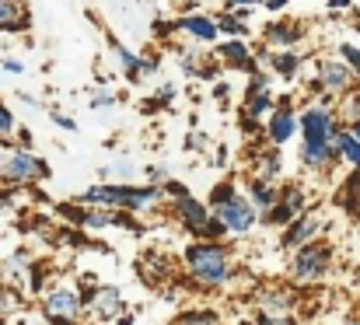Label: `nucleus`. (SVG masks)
I'll return each instance as SVG.
<instances>
[{"label":"nucleus","instance_id":"nucleus-1","mask_svg":"<svg viewBox=\"0 0 360 325\" xmlns=\"http://www.w3.org/2000/svg\"><path fill=\"white\" fill-rule=\"evenodd\" d=\"M182 269L189 276V291H228L238 276V252L231 241H189L182 252Z\"/></svg>","mask_w":360,"mask_h":325},{"label":"nucleus","instance_id":"nucleus-2","mask_svg":"<svg viewBox=\"0 0 360 325\" xmlns=\"http://www.w3.org/2000/svg\"><path fill=\"white\" fill-rule=\"evenodd\" d=\"M81 207L88 210H122V214H150L154 207H161L165 189L158 186H129V182H98L88 186L84 193L74 196Z\"/></svg>","mask_w":360,"mask_h":325},{"label":"nucleus","instance_id":"nucleus-3","mask_svg":"<svg viewBox=\"0 0 360 325\" xmlns=\"http://www.w3.org/2000/svg\"><path fill=\"white\" fill-rule=\"evenodd\" d=\"M333 266H336V248H333V241L319 238V241H311V245L290 252V259H287V276H290V283H297V287H311V283H322V280L333 273Z\"/></svg>","mask_w":360,"mask_h":325},{"label":"nucleus","instance_id":"nucleus-4","mask_svg":"<svg viewBox=\"0 0 360 325\" xmlns=\"http://www.w3.org/2000/svg\"><path fill=\"white\" fill-rule=\"evenodd\" d=\"M39 312H42L46 325H81L88 308H84L81 287L60 280V283H49V291L39 301Z\"/></svg>","mask_w":360,"mask_h":325},{"label":"nucleus","instance_id":"nucleus-5","mask_svg":"<svg viewBox=\"0 0 360 325\" xmlns=\"http://www.w3.org/2000/svg\"><path fill=\"white\" fill-rule=\"evenodd\" d=\"M297 122H301V140H308V144H333L336 133L343 129L340 112L333 108L329 95H319L315 102L297 108Z\"/></svg>","mask_w":360,"mask_h":325},{"label":"nucleus","instance_id":"nucleus-6","mask_svg":"<svg viewBox=\"0 0 360 325\" xmlns=\"http://www.w3.org/2000/svg\"><path fill=\"white\" fill-rule=\"evenodd\" d=\"M49 175H53L49 161L39 158L35 151L14 147V151L0 161V182H4V186H35V182H46Z\"/></svg>","mask_w":360,"mask_h":325},{"label":"nucleus","instance_id":"nucleus-7","mask_svg":"<svg viewBox=\"0 0 360 325\" xmlns=\"http://www.w3.org/2000/svg\"><path fill=\"white\" fill-rule=\"evenodd\" d=\"M77 287H81L84 308H88V315L95 322L109 325V322H120L126 315V298H122V291L116 283H88V280H81Z\"/></svg>","mask_w":360,"mask_h":325},{"label":"nucleus","instance_id":"nucleus-8","mask_svg":"<svg viewBox=\"0 0 360 325\" xmlns=\"http://www.w3.org/2000/svg\"><path fill=\"white\" fill-rule=\"evenodd\" d=\"M308 210H311V193H308V186H304V182H283V186H280V196H276V207L262 217V224L283 231V227H290L297 217H304Z\"/></svg>","mask_w":360,"mask_h":325},{"label":"nucleus","instance_id":"nucleus-9","mask_svg":"<svg viewBox=\"0 0 360 325\" xmlns=\"http://www.w3.org/2000/svg\"><path fill=\"white\" fill-rule=\"evenodd\" d=\"M357 84V74L340 60V56H319L315 60V91L329 95V98H347Z\"/></svg>","mask_w":360,"mask_h":325},{"label":"nucleus","instance_id":"nucleus-10","mask_svg":"<svg viewBox=\"0 0 360 325\" xmlns=\"http://www.w3.org/2000/svg\"><path fill=\"white\" fill-rule=\"evenodd\" d=\"M262 133H266V144L269 147H287L297 133H301V122H297V108H294V98H276V108L266 115L262 122Z\"/></svg>","mask_w":360,"mask_h":325},{"label":"nucleus","instance_id":"nucleus-11","mask_svg":"<svg viewBox=\"0 0 360 325\" xmlns=\"http://www.w3.org/2000/svg\"><path fill=\"white\" fill-rule=\"evenodd\" d=\"M276 108V95H273V81L269 74H248V84H245V95H241V119H252V122H266V115Z\"/></svg>","mask_w":360,"mask_h":325},{"label":"nucleus","instance_id":"nucleus-12","mask_svg":"<svg viewBox=\"0 0 360 325\" xmlns=\"http://www.w3.org/2000/svg\"><path fill=\"white\" fill-rule=\"evenodd\" d=\"M214 217L224 224V231H228V238H248L259 224H262V217H259V210L248 203V196L245 193H238L228 207H221V210H214Z\"/></svg>","mask_w":360,"mask_h":325},{"label":"nucleus","instance_id":"nucleus-13","mask_svg":"<svg viewBox=\"0 0 360 325\" xmlns=\"http://www.w3.org/2000/svg\"><path fill=\"white\" fill-rule=\"evenodd\" d=\"M326 227H329V217L322 214V210H308L304 217H297L290 227L280 231V248H283V252H297V248L319 241Z\"/></svg>","mask_w":360,"mask_h":325},{"label":"nucleus","instance_id":"nucleus-14","mask_svg":"<svg viewBox=\"0 0 360 325\" xmlns=\"http://www.w3.org/2000/svg\"><path fill=\"white\" fill-rule=\"evenodd\" d=\"M308 39V28L297 21V18H273L266 28H262V46L269 53H280V49H297L301 42Z\"/></svg>","mask_w":360,"mask_h":325},{"label":"nucleus","instance_id":"nucleus-15","mask_svg":"<svg viewBox=\"0 0 360 325\" xmlns=\"http://www.w3.org/2000/svg\"><path fill=\"white\" fill-rule=\"evenodd\" d=\"M168 207H172V217L179 220V227L193 234V241H196V238L203 234V227L214 220L210 203H207V200H200V196H193V193H189V196H182V200H172Z\"/></svg>","mask_w":360,"mask_h":325},{"label":"nucleus","instance_id":"nucleus-16","mask_svg":"<svg viewBox=\"0 0 360 325\" xmlns=\"http://www.w3.org/2000/svg\"><path fill=\"white\" fill-rule=\"evenodd\" d=\"M172 28L175 32H182L193 46H217L221 42V28H217V18H210V14H196V11H189V14H182V18H175L172 21Z\"/></svg>","mask_w":360,"mask_h":325},{"label":"nucleus","instance_id":"nucleus-17","mask_svg":"<svg viewBox=\"0 0 360 325\" xmlns=\"http://www.w3.org/2000/svg\"><path fill=\"white\" fill-rule=\"evenodd\" d=\"M297 161H301V168H304L308 175H329V172L340 165L336 140H333V144H308V140H301Z\"/></svg>","mask_w":360,"mask_h":325},{"label":"nucleus","instance_id":"nucleus-18","mask_svg":"<svg viewBox=\"0 0 360 325\" xmlns=\"http://www.w3.org/2000/svg\"><path fill=\"white\" fill-rule=\"evenodd\" d=\"M255 60H262L266 63V70H269V77H280V81H297V74H301V67H304V60H301V53L297 49H280V53H269L266 46L262 49H255Z\"/></svg>","mask_w":360,"mask_h":325},{"label":"nucleus","instance_id":"nucleus-19","mask_svg":"<svg viewBox=\"0 0 360 325\" xmlns=\"http://www.w3.org/2000/svg\"><path fill=\"white\" fill-rule=\"evenodd\" d=\"M294 305H297V294L294 287H283V283H266L255 294V312L262 315H294Z\"/></svg>","mask_w":360,"mask_h":325},{"label":"nucleus","instance_id":"nucleus-20","mask_svg":"<svg viewBox=\"0 0 360 325\" xmlns=\"http://www.w3.org/2000/svg\"><path fill=\"white\" fill-rule=\"evenodd\" d=\"M217 63L224 70H248V74H255V49L245 39L217 42Z\"/></svg>","mask_w":360,"mask_h":325},{"label":"nucleus","instance_id":"nucleus-21","mask_svg":"<svg viewBox=\"0 0 360 325\" xmlns=\"http://www.w3.org/2000/svg\"><path fill=\"white\" fill-rule=\"evenodd\" d=\"M248 179L280 186V179H283V151L280 147H269V144L262 151H255V161H252V175Z\"/></svg>","mask_w":360,"mask_h":325},{"label":"nucleus","instance_id":"nucleus-22","mask_svg":"<svg viewBox=\"0 0 360 325\" xmlns=\"http://www.w3.org/2000/svg\"><path fill=\"white\" fill-rule=\"evenodd\" d=\"M109 53H112V67L120 70L126 81H140L143 77V56L140 53H133V49H126L122 42H116V39H109Z\"/></svg>","mask_w":360,"mask_h":325},{"label":"nucleus","instance_id":"nucleus-23","mask_svg":"<svg viewBox=\"0 0 360 325\" xmlns=\"http://www.w3.org/2000/svg\"><path fill=\"white\" fill-rule=\"evenodd\" d=\"M32 28V14L21 0H0V32L14 35V32H28Z\"/></svg>","mask_w":360,"mask_h":325},{"label":"nucleus","instance_id":"nucleus-24","mask_svg":"<svg viewBox=\"0 0 360 325\" xmlns=\"http://www.w3.org/2000/svg\"><path fill=\"white\" fill-rule=\"evenodd\" d=\"M245 196H248V203L259 210V217H266L273 207H276L280 186H273V182H259V179H248V182H245Z\"/></svg>","mask_w":360,"mask_h":325},{"label":"nucleus","instance_id":"nucleus-25","mask_svg":"<svg viewBox=\"0 0 360 325\" xmlns=\"http://www.w3.org/2000/svg\"><path fill=\"white\" fill-rule=\"evenodd\" d=\"M336 203L347 210L350 217H360V172H350L340 189H336Z\"/></svg>","mask_w":360,"mask_h":325},{"label":"nucleus","instance_id":"nucleus-26","mask_svg":"<svg viewBox=\"0 0 360 325\" xmlns=\"http://www.w3.org/2000/svg\"><path fill=\"white\" fill-rule=\"evenodd\" d=\"M172 325H224V319H221L217 308L200 305V308H182V312L172 319Z\"/></svg>","mask_w":360,"mask_h":325},{"label":"nucleus","instance_id":"nucleus-27","mask_svg":"<svg viewBox=\"0 0 360 325\" xmlns=\"http://www.w3.org/2000/svg\"><path fill=\"white\" fill-rule=\"evenodd\" d=\"M136 172H140V168H136V161H129V158H116V161L102 165L95 175H98V182H129Z\"/></svg>","mask_w":360,"mask_h":325},{"label":"nucleus","instance_id":"nucleus-28","mask_svg":"<svg viewBox=\"0 0 360 325\" xmlns=\"http://www.w3.org/2000/svg\"><path fill=\"white\" fill-rule=\"evenodd\" d=\"M336 151H340V161H347L354 172H360V140L347 129V126L336 133Z\"/></svg>","mask_w":360,"mask_h":325},{"label":"nucleus","instance_id":"nucleus-29","mask_svg":"<svg viewBox=\"0 0 360 325\" xmlns=\"http://www.w3.org/2000/svg\"><path fill=\"white\" fill-rule=\"evenodd\" d=\"M109 227H116V210H88L84 207V220H81L84 234H98V231H109Z\"/></svg>","mask_w":360,"mask_h":325},{"label":"nucleus","instance_id":"nucleus-30","mask_svg":"<svg viewBox=\"0 0 360 325\" xmlns=\"http://www.w3.org/2000/svg\"><path fill=\"white\" fill-rule=\"evenodd\" d=\"M238 193L241 189H238V182H235V179H221V182L207 193V203H210V210H221V207H228Z\"/></svg>","mask_w":360,"mask_h":325},{"label":"nucleus","instance_id":"nucleus-31","mask_svg":"<svg viewBox=\"0 0 360 325\" xmlns=\"http://www.w3.org/2000/svg\"><path fill=\"white\" fill-rule=\"evenodd\" d=\"M35 266V259L25 252V248H18V252H11L7 255V262H4V269H7V276L11 280H18V276H28V269Z\"/></svg>","mask_w":360,"mask_h":325},{"label":"nucleus","instance_id":"nucleus-32","mask_svg":"<svg viewBox=\"0 0 360 325\" xmlns=\"http://www.w3.org/2000/svg\"><path fill=\"white\" fill-rule=\"evenodd\" d=\"M88 106L91 108H116L120 106V91L109 88V84H98V88L88 91Z\"/></svg>","mask_w":360,"mask_h":325},{"label":"nucleus","instance_id":"nucleus-33","mask_svg":"<svg viewBox=\"0 0 360 325\" xmlns=\"http://www.w3.org/2000/svg\"><path fill=\"white\" fill-rule=\"evenodd\" d=\"M18 115H14V108L7 106L4 98H0V140H14V133H18Z\"/></svg>","mask_w":360,"mask_h":325},{"label":"nucleus","instance_id":"nucleus-34","mask_svg":"<svg viewBox=\"0 0 360 325\" xmlns=\"http://www.w3.org/2000/svg\"><path fill=\"white\" fill-rule=\"evenodd\" d=\"M217 28H221V35H228V39H245V35H248V25H241L238 18H231L228 11L217 18Z\"/></svg>","mask_w":360,"mask_h":325},{"label":"nucleus","instance_id":"nucleus-35","mask_svg":"<svg viewBox=\"0 0 360 325\" xmlns=\"http://www.w3.org/2000/svg\"><path fill=\"white\" fill-rule=\"evenodd\" d=\"M165 182H172V168L168 165H147L143 168V186H165Z\"/></svg>","mask_w":360,"mask_h":325},{"label":"nucleus","instance_id":"nucleus-36","mask_svg":"<svg viewBox=\"0 0 360 325\" xmlns=\"http://www.w3.org/2000/svg\"><path fill=\"white\" fill-rule=\"evenodd\" d=\"M336 56H340V60H343L354 74H360V46H354V42H340Z\"/></svg>","mask_w":360,"mask_h":325},{"label":"nucleus","instance_id":"nucleus-37","mask_svg":"<svg viewBox=\"0 0 360 325\" xmlns=\"http://www.w3.org/2000/svg\"><path fill=\"white\" fill-rule=\"evenodd\" d=\"M340 112H343L340 119H347V122L360 119V91H350V95L343 98V108H340Z\"/></svg>","mask_w":360,"mask_h":325},{"label":"nucleus","instance_id":"nucleus-38","mask_svg":"<svg viewBox=\"0 0 360 325\" xmlns=\"http://www.w3.org/2000/svg\"><path fill=\"white\" fill-rule=\"evenodd\" d=\"M252 319H255V325H301L294 315H262V312H255Z\"/></svg>","mask_w":360,"mask_h":325},{"label":"nucleus","instance_id":"nucleus-39","mask_svg":"<svg viewBox=\"0 0 360 325\" xmlns=\"http://www.w3.org/2000/svg\"><path fill=\"white\" fill-rule=\"evenodd\" d=\"M161 189H165V200H168V203H172V200H182V196H189V189H186V182H179V179H172V182H165Z\"/></svg>","mask_w":360,"mask_h":325},{"label":"nucleus","instance_id":"nucleus-40","mask_svg":"<svg viewBox=\"0 0 360 325\" xmlns=\"http://www.w3.org/2000/svg\"><path fill=\"white\" fill-rule=\"evenodd\" d=\"M53 122H56L60 129H67V133H77V119L67 115V112H53Z\"/></svg>","mask_w":360,"mask_h":325},{"label":"nucleus","instance_id":"nucleus-41","mask_svg":"<svg viewBox=\"0 0 360 325\" xmlns=\"http://www.w3.org/2000/svg\"><path fill=\"white\" fill-rule=\"evenodd\" d=\"M14 144H18L21 151H28V147L35 144V136H32V129H25V126H18V133H14Z\"/></svg>","mask_w":360,"mask_h":325},{"label":"nucleus","instance_id":"nucleus-42","mask_svg":"<svg viewBox=\"0 0 360 325\" xmlns=\"http://www.w3.org/2000/svg\"><path fill=\"white\" fill-rule=\"evenodd\" d=\"M262 7H266L269 14H276V18H280V14L290 7V0H262Z\"/></svg>","mask_w":360,"mask_h":325},{"label":"nucleus","instance_id":"nucleus-43","mask_svg":"<svg viewBox=\"0 0 360 325\" xmlns=\"http://www.w3.org/2000/svg\"><path fill=\"white\" fill-rule=\"evenodd\" d=\"M0 67H4V70H7V74H25V63H21V60H18V56H7V60H4V63H0Z\"/></svg>","mask_w":360,"mask_h":325},{"label":"nucleus","instance_id":"nucleus-44","mask_svg":"<svg viewBox=\"0 0 360 325\" xmlns=\"http://www.w3.org/2000/svg\"><path fill=\"white\" fill-rule=\"evenodd\" d=\"M186 144H189V151H207V136L203 133H189Z\"/></svg>","mask_w":360,"mask_h":325},{"label":"nucleus","instance_id":"nucleus-45","mask_svg":"<svg viewBox=\"0 0 360 325\" xmlns=\"http://www.w3.org/2000/svg\"><path fill=\"white\" fill-rule=\"evenodd\" d=\"M252 11H255V7H235V11H228V14L238 18L241 25H248V21H252Z\"/></svg>","mask_w":360,"mask_h":325},{"label":"nucleus","instance_id":"nucleus-46","mask_svg":"<svg viewBox=\"0 0 360 325\" xmlns=\"http://www.w3.org/2000/svg\"><path fill=\"white\" fill-rule=\"evenodd\" d=\"M158 70H161V63H158L154 56H143V77H154Z\"/></svg>","mask_w":360,"mask_h":325},{"label":"nucleus","instance_id":"nucleus-47","mask_svg":"<svg viewBox=\"0 0 360 325\" xmlns=\"http://www.w3.org/2000/svg\"><path fill=\"white\" fill-rule=\"evenodd\" d=\"M350 4H354V0H326V7H329L333 14H343V11H350Z\"/></svg>","mask_w":360,"mask_h":325},{"label":"nucleus","instance_id":"nucleus-48","mask_svg":"<svg viewBox=\"0 0 360 325\" xmlns=\"http://www.w3.org/2000/svg\"><path fill=\"white\" fill-rule=\"evenodd\" d=\"M262 0H224V11H235V7H259Z\"/></svg>","mask_w":360,"mask_h":325},{"label":"nucleus","instance_id":"nucleus-49","mask_svg":"<svg viewBox=\"0 0 360 325\" xmlns=\"http://www.w3.org/2000/svg\"><path fill=\"white\" fill-rule=\"evenodd\" d=\"M228 91H231V84H224V81H221V84H214V98H217V102H224V98H228Z\"/></svg>","mask_w":360,"mask_h":325},{"label":"nucleus","instance_id":"nucleus-50","mask_svg":"<svg viewBox=\"0 0 360 325\" xmlns=\"http://www.w3.org/2000/svg\"><path fill=\"white\" fill-rule=\"evenodd\" d=\"M336 325H360V315H347V319H340Z\"/></svg>","mask_w":360,"mask_h":325},{"label":"nucleus","instance_id":"nucleus-51","mask_svg":"<svg viewBox=\"0 0 360 325\" xmlns=\"http://www.w3.org/2000/svg\"><path fill=\"white\" fill-rule=\"evenodd\" d=\"M347 129H350V133H354V136L360 140V119H354V122H347Z\"/></svg>","mask_w":360,"mask_h":325},{"label":"nucleus","instance_id":"nucleus-52","mask_svg":"<svg viewBox=\"0 0 360 325\" xmlns=\"http://www.w3.org/2000/svg\"><path fill=\"white\" fill-rule=\"evenodd\" d=\"M116 325H133V312H126V315H122V319H120Z\"/></svg>","mask_w":360,"mask_h":325},{"label":"nucleus","instance_id":"nucleus-53","mask_svg":"<svg viewBox=\"0 0 360 325\" xmlns=\"http://www.w3.org/2000/svg\"><path fill=\"white\" fill-rule=\"evenodd\" d=\"M0 325H7V315H0Z\"/></svg>","mask_w":360,"mask_h":325},{"label":"nucleus","instance_id":"nucleus-54","mask_svg":"<svg viewBox=\"0 0 360 325\" xmlns=\"http://www.w3.org/2000/svg\"><path fill=\"white\" fill-rule=\"evenodd\" d=\"M357 88H360V74H357Z\"/></svg>","mask_w":360,"mask_h":325}]
</instances>
